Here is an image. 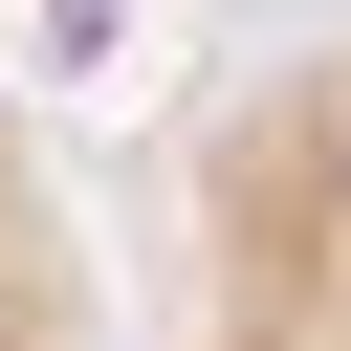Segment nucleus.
Listing matches in <instances>:
<instances>
[{
	"mask_svg": "<svg viewBox=\"0 0 351 351\" xmlns=\"http://www.w3.org/2000/svg\"><path fill=\"white\" fill-rule=\"evenodd\" d=\"M176 351H351V0L219 66L176 154Z\"/></svg>",
	"mask_w": 351,
	"mask_h": 351,
	"instance_id": "f257e3e1",
	"label": "nucleus"
},
{
	"mask_svg": "<svg viewBox=\"0 0 351 351\" xmlns=\"http://www.w3.org/2000/svg\"><path fill=\"white\" fill-rule=\"evenodd\" d=\"M0 351H110V285H88V219L44 176V132L0 110Z\"/></svg>",
	"mask_w": 351,
	"mask_h": 351,
	"instance_id": "f03ea898",
	"label": "nucleus"
}]
</instances>
